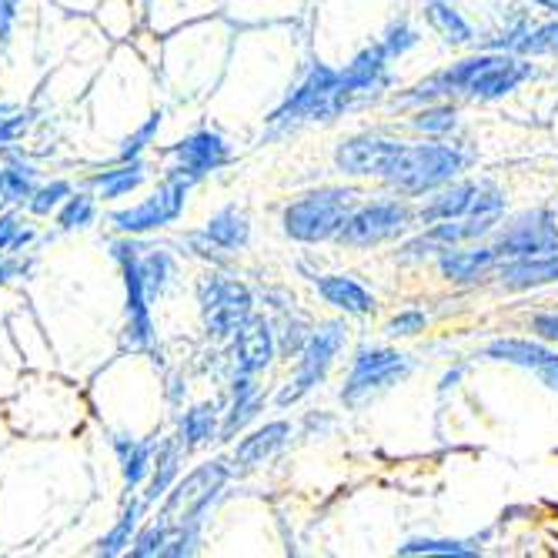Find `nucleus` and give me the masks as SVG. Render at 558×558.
<instances>
[{"label": "nucleus", "mask_w": 558, "mask_h": 558, "mask_svg": "<svg viewBox=\"0 0 558 558\" xmlns=\"http://www.w3.org/2000/svg\"><path fill=\"white\" fill-rule=\"evenodd\" d=\"M0 205H4V168H0Z\"/></svg>", "instance_id": "48"}, {"label": "nucleus", "mask_w": 558, "mask_h": 558, "mask_svg": "<svg viewBox=\"0 0 558 558\" xmlns=\"http://www.w3.org/2000/svg\"><path fill=\"white\" fill-rule=\"evenodd\" d=\"M137 265H141V278H144V288H147L150 301H155L171 284V278L178 275L171 251H165V247H147V255H141Z\"/></svg>", "instance_id": "29"}, {"label": "nucleus", "mask_w": 558, "mask_h": 558, "mask_svg": "<svg viewBox=\"0 0 558 558\" xmlns=\"http://www.w3.org/2000/svg\"><path fill=\"white\" fill-rule=\"evenodd\" d=\"M422 328H425V315H422V312H401V315H395V318L388 322V335H395V338L415 335V331H422Z\"/></svg>", "instance_id": "41"}, {"label": "nucleus", "mask_w": 558, "mask_h": 558, "mask_svg": "<svg viewBox=\"0 0 558 558\" xmlns=\"http://www.w3.org/2000/svg\"><path fill=\"white\" fill-rule=\"evenodd\" d=\"M415 128L418 131H428V134H445L454 128V108L441 105V108H428L415 118Z\"/></svg>", "instance_id": "39"}, {"label": "nucleus", "mask_w": 558, "mask_h": 558, "mask_svg": "<svg viewBox=\"0 0 558 558\" xmlns=\"http://www.w3.org/2000/svg\"><path fill=\"white\" fill-rule=\"evenodd\" d=\"M147 181V161L134 158V161H118V168L97 171L87 178V187L94 191V197L100 201H121L131 191H137Z\"/></svg>", "instance_id": "21"}, {"label": "nucleus", "mask_w": 558, "mask_h": 558, "mask_svg": "<svg viewBox=\"0 0 558 558\" xmlns=\"http://www.w3.org/2000/svg\"><path fill=\"white\" fill-rule=\"evenodd\" d=\"M74 194V184L71 181H50V184H37V191L31 194L27 201V211L34 218H47V215H58V208L64 205V201Z\"/></svg>", "instance_id": "34"}, {"label": "nucleus", "mask_w": 558, "mask_h": 558, "mask_svg": "<svg viewBox=\"0 0 558 558\" xmlns=\"http://www.w3.org/2000/svg\"><path fill=\"white\" fill-rule=\"evenodd\" d=\"M401 555H475L472 548L459 542H438V538H415L409 545H401Z\"/></svg>", "instance_id": "38"}, {"label": "nucleus", "mask_w": 558, "mask_h": 558, "mask_svg": "<svg viewBox=\"0 0 558 558\" xmlns=\"http://www.w3.org/2000/svg\"><path fill=\"white\" fill-rule=\"evenodd\" d=\"M194 181L181 178V174H168L155 191H150L141 205L134 208H121L111 215V225L121 231V234H150V231H161L168 225H174L187 205V194H191Z\"/></svg>", "instance_id": "7"}, {"label": "nucleus", "mask_w": 558, "mask_h": 558, "mask_svg": "<svg viewBox=\"0 0 558 558\" xmlns=\"http://www.w3.org/2000/svg\"><path fill=\"white\" fill-rule=\"evenodd\" d=\"M409 372H412L409 359H404V354H398V351H385V348L362 351L359 362H354V368H351V375H348V381H344L341 398L348 404H359L368 395L398 385Z\"/></svg>", "instance_id": "10"}, {"label": "nucleus", "mask_w": 558, "mask_h": 558, "mask_svg": "<svg viewBox=\"0 0 558 558\" xmlns=\"http://www.w3.org/2000/svg\"><path fill=\"white\" fill-rule=\"evenodd\" d=\"M37 191V168L27 165L24 158H14L8 155V165H4V205H27L31 194Z\"/></svg>", "instance_id": "30"}, {"label": "nucleus", "mask_w": 558, "mask_h": 558, "mask_svg": "<svg viewBox=\"0 0 558 558\" xmlns=\"http://www.w3.org/2000/svg\"><path fill=\"white\" fill-rule=\"evenodd\" d=\"M94 218H97V201H94V194H87V191H74V194L64 201V205L58 208V228H61L64 234L94 225Z\"/></svg>", "instance_id": "32"}, {"label": "nucleus", "mask_w": 558, "mask_h": 558, "mask_svg": "<svg viewBox=\"0 0 558 558\" xmlns=\"http://www.w3.org/2000/svg\"><path fill=\"white\" fill-rule=\"evenodd\" d=\"M505 205L501 191L492 184H451L422 211V221H451V218H498Z\"/></svg>", "instance_id": "12"}, {"label": "nucleus", "mask_w": 558, "mask_h": 558, "mask_svg": "<svg viewBox=\"0 0 558 558\" xmlns=\"http://www.w3.org/2000/svg\"><path fill=\"white\" fill-rule=\"evenodd\" d=\"M462 168H465V155L448 144H418V147L401 144L385 178L404 194H425L448 184Z\"/></svg>", "instance_id": "1"}, {"label": "nucleus", "mask_w": 558, "mask_h": 558, "mask_svg": "<svg viewBox=\"0 0 558 558\" xmlns=\"http://www.w3.org/2000/svg\"><path fill=\"white\" fill-rule=\"evenodd\" d=\"M548 281H558V247L545 251V255H535V258H519L515 265L501 268V284L515 288V291L538 288Z\"/></svg>", "instance_id": "24"}, {"label": "nucleus", "mask_w": 558, "mask_h": 558, "mask_svg": "<svg viewBox=\"0 0 558 558\" xmlns=\"http://www.w3.org/2000/svg\"><path fill=\"white\" fill-rule=\"evenodd\" d=\"M488 354L498 362H512L522 368H532L548 388L558 391V354L535 344V341H522V338H501L495 344H488Z\"/></svg>", "instance_id": "17"}, {"label": "nucleus", "mask_w": 558, "mask_h": 558, "mask_svg": "<svg viewBox=\"0 0 558 558\" xmlns=\"http://www.w3.org/2000/svg\"><path fill=\"white\" fill-rule=\"evenodd\" d=\"M168 538H171V522L158 515V522H150V525H141L128 555L134 558H155V555H165L168 548Z\"/></svg>", "instance_id": "33"}, {"label": "nucleus", "mask_w": 558, "mask_h": 558, "mask_svg": "<svg viewBox=\"0 0 558 558\" xmlns=\"http://www.w3.org/2000/svg\"><path fill=\"white\" fill-rule=\"evenodd\" d=\"M34 124V111L24 105H11V100H0V147L24 141V134Z\"/></svg>", "instance_id": "35"}, {"label": "nucleus", "mask_w": 558, "mask_h": 558, "mask_svg": "<svg viewBox=\"0 0 558 558\" xmlns=\"http://www.w3.org/2000/svg\"><path fill=\"white\" fill-rule=\"evenodd\" d=\"M535 4H542V8H548V11L558 14V0H535Z\"/></svg>", "instance_id": "47"}, {"label": "nucleus", "mask_w": 558, "mask_h": 558, "mask_svg": "<svg viewBox=\"0 0 558 558\" xmlns=\"http://www.w3.org/2000/svg\"><path fill=\"white\" fill-rule=\"evenodd\" d=\"M37 238V231L24 221V228L17 231V238H14V244H11V251H14V255H24V251L31 247V241Z\"/></svg>", "instance_id": "46"}, {"label": "nucleus", "mask_w": 558, "mask_h": 558, "mask_svg": "<svg viewBox=\"0 0 558 558\" xmlns=\"http://www.w3.org/2000/svg\"><path fill=\"white\" fill-rule=\"evenodd\" d=\"M21 228H24V218L17 211H4V215H0V255H4V251H11V244H14V238H17Z\"/></svg>", "instance_id": "42"}, {"label": "nucleus", "mask_w": 558, "mask_h": 558, "mask_svg": "<svg viewBox=\"0 0 558 558\" xmlns=\"http://www.w3.org/2000/svg\"><path fill=\"white\" fill-rule=\"evenodd\" d=\"M231 478V465L225 459H215V462H205L197 465L194 472H187L184 478H178L168 495L161 498V519H171V522H191V519H205L211 501L221 495V488L228 485Z\"/></svg>", "instance_id": "5"}, {"label": "nucleus", "mask_w": 558, "mask_h": 558, "mask_svg": "<svg viewBox=\"0 0 558 558\" xmlns=\"http://www.w3.org/2000/svg\"><path fill=\"white\" fill-rule=\"evenodd\" d=\"M409 225H412L409 205H401V201H378V205L351 211L344 218L338 238L344 244H354V247H372V244H381V241L404 234Z\"/></svg>", "instance_id": "9"}, {"label": "nucleus", "mask_w": 558, "mask_h": 558, "mask_svg": "<svg viewBox=\"0 0 558 558\" xmlns=\"http://www.w3.org/2000/svg\"><path fill=\"white\" fill-rule=\"evenodd\" d=\"M155 448L158 438H131V435H114V451L121 462V475H124V488L134 492L147 482L150 465H155Z\"/></svg>", "instance_id": "20"}, {"label": "nucleus", "mask_w": 558, "mask_h": 558, "mask_svg": "<svg viewBox=\"0 0 558 558\" xmlns=\"http://www.w3.org/2000/svg\"><path fill=\"white\" fill-rule=\"evenodd\" d=\"M385 50H388V58H395V54H404V50H409L412 44H418V34L409 27V24H395L388 34H385Z\"/></svg>", "instance_id": "40"}, {"label": "nucleus", "mask_w": 558, "mask_h": 558, "mask_svg": "<svg viewBox=\"0 0 558 558\" xmlns=\"http://www.w3.org/2000/svg\"><path fill=\"white\" fill-rule=\"evenodd\" d=\"M354 211V191L344 187H322L312 191L284 208V231L294 241L318 244L328 238H338L344 218Z\"/></svg>", "instance_id": "3"}, {"label": "nucleus", "mask_w": 558, "mask_h": 558, "mask_svg": "<svg viewBox=\"0 0 558 558\" xmlns=\"http://www.w3.org/2000/svg\"><path fill=\"white\" fill-rule=\"evenodd\" d=\"M258 375H234V388H231V409L221 422V438H234L251 418L262 409V388L255 381Z\"/></svg>", "instance_id": "22"}, {"label": "nucleus", "mask_w": 558, "mask_h": 558, "mask_svg": "<svg viewBox=\"0 0 558 558\" xmlns=\"http://www.w3.org/2000/svg\"><path fill=\"white\" fill-rule=\"evenodd\" d=\"M498 262L495 247H478V251H454L445 247L441 251V275L451 281H472L478 278L485 268H492Z\"/></svg>", "instance_id": "27"}, {"label": "nucleus", "mask_w": 558, "mask_h": 558, "mask_svg": "<svg viewBox=\"0 0 558 558\" xmlns=\"http://www.w3.org/2000/svg\"><path fill=\"white\" fill-rule=\"evenodd\" d=\"M221 412H218V404L205 401V404H194L191 412H184L181 418V428H178V438L187 451H197V448H205L208 441H215L221 435Z\"/></svg>", "instance_id": "26"}, {"label": "nucleus", "mask_w": 558, "mask_h": 558, "mask_svg": "<svg viewBox=\"0 0 558 558\" xmlns=\"http://www.w3.org/2000/svg\"><path fill=\"white\" fill-rule=\"evenodd\" d=\"M532 331H538L542 338L558 341V315H535L532 318Z\"/></svg>", "instance_id": "45"}, {"label": "nucleus", "mask_w": 558, "mask_h": 558, "mask_svg": "<svg viewBox=\"0 0 558 558\" xmlns=\"http://www.w3.org/2000/svg\"><path fill=\"white\" fill-rule=\"evenodd\" d=\"M512 50H519V54H558V21L535 31H522L512 40Z\"/></svg>", "instance_id": "36"}, {"label": "nucleus", "mask_w": 558, "mask_h": 558, "mask_svg": "<svg viewBox=\"0 0 558 558\" xmlns=\"http://www.w3.org/2000/svg\"><path fill=\"white\" fill-rule=\"evenodd\" d=\"M161 124H165V114L155 111V114H150L131 137H124V144H121V150H118V161H134V158H141L144 150H147V144L155 141V134L161 131Z\"/></svg>", "instance_id": "37"}, {"label": "nucleus", "mask_w": 558, "mask_h": 558, "mask_svg": "<svg viewBox=\"0 0 558 558\" xmlns=\"http://www.w3.org/2000/svg\"><path fill=\"white\" fill-rule=\"evenodd\" d=\"M187 454V448L181 445L178 435H168V438H158V448H155V465H150V475L144 482V501L147 505H158L168 488L178 482V472H181V459Z\"/></svg>", "instance_id": "18"}, {"label": "nucleus", "mask_w": 558, "mask_h": 558, "mask_svg": "<svg viewBox=\"0 0 558 558\" xmlns=\"http://www.w3.org/2000/svg\"><path fill=\"white\" fill-rule=\"evenodd\" d=\"M17 8L21 0H0V47L11 40V31L17 24Z\"/></svg>", "instance_id": "43"}, {"label": "nucleus", "mask_w": 558, "mask_h": 558, "mask_svg": "<svg viewBox=\"0 0 558 558\" xmlns=\"http://www.w3.org/2000/svg\"><path fill=\"white\" fill-rule=\"evenodd\" d=\"M558 247V225H555V215L538 208V211H529L522 215L509 231L501 234V241L495 244V255L498 258H535V255H545V251H555Z\"/></svg>", "instance_id": "13"}, {"label": "nucleus", "mask_w": 558, "mask_h": 558, "mask_svg": "<svg viewBox=\"0 0 558 558\" xmlns=\"http://www.w3.org/2000/svg\"><path fill=\"white\" fill-rule=\"evenodd\" d=\"M398 141H385V137H351L338 147V168L348 174H378L385 178L391 158L398 155Z\"/></svg>", "instance_id": "16"}, {"label": "nucleus", "mask_w": 558, "mask_h": 558, "mask_svg": "<svg viewBox=\"0 0 558 558\" xmlns=\"http://www.w3.org/2000/svg\"><path fill=\"white\" fill-rule=\"evenodd\" d=\"M529 74H532V64H525V61L505 58V54H488V58H478V68H475L465 94L485 97V100L505 97L509 90H515Z\"/></svg>", "instance_id": "14"}, {"label": "nucleus", "mask_w": 558, "mask_h": 558, "mask_svg": "<svg viewBox=\"0 0 558 558\" xmlns=\"http://www.w3.org/2000/svg\"><path fill=\"white\" fill-rule=\"evenodd\" d=\"M168 158H171L168 174H181L197 184L201 178L221 171L231 161V144L215 131H194L168 147Z\"/></svg>", "instance_id": "11"}, {"label": "nucleus", "mask_w": 558, "mask_h": 558, "mask_svg": "<svg viewBox=\"0 0 558 558\" xmlns=\"http://www.w3.org/2000/svg\"><path fill=\"white\" fill-rule=\"evenodd\" d=\"M197 301H201V318H205V328L211 338H234L238 328H244L251 318V291L234 281L225 278L218 271L205 275L197 284Z\"/></svg>", "instance_id": "6"}, {"label": "nucleus", "mask_w": 558, "mask_h": 558, "mask_svg": "<svg viewBox=\"0 0 558 558\" xmlns=\"http://www.w3.org/2000/svg\"><path fill=\"white\" fill-rule=\"evenodd\" d=\"M351 105V97L344 90L341 71H331L325 64H312V71L304 74V81L284 97V105L271 114V124L291 128L298 121H325L341 114Z\"/></svg>", "instance_id": "2"}, {"label": "nucleus", "mask_w": 558, "mask_h": 558, "mask_svg": "<svg viewBox=\"0 0 558 558\" xmlns=\"http://www.w3.org/2000/svg\"><path fill=\"white\" fill-rule=\"evenodd\" d=\"M17 275H24L21 255H14V251H4V255H0V284L11 281V278H17Z\"/></svg>", "instance_id": "44"}, {"label": "nucleus", "mask_w": 558, "mask_h": 558, "mask_svg": "<svg viewBox=\"0 0 558 558\" xmlns=\"http://www.w3.org/2000/svg\"><path fill=\"white\" fill-rule=\"evenodd\" d=\"M231 359L238 375H262L275 359V331L265 318H251L234 331Z\"/></svg>", "instance_id": "15"}, {"label": "nucleus", "mask_w": 558, "mask_h": 558, "mask_svg": "<svg viewBox=\"0 0 558 558\" xmlns=\"http://www.w3.org/2000/svg\"><path fill=\"white\" fill-rule=\"evenodd\" d=\"M291 438V425L288 422H271L258 432H251L247 438L238 441L234 448V469L238 472H251V469H258L265 465V459H271V454Z\"/></svg>", "instance_id": "19"}, {"label": "nucleus", "mask_w": 558, "mask_h": 558, "mask_svg": "<svg viewBox=\"0 0 558 558\" xmlns=\"http://www.w3.org/2000/svg\"><path fill=\"white\" fill-rule=\"evenodd\" d=\"M344 344V325H325L322 331H315L301 348V359L294 365V378L288 381V388L278 395V404H294L298 398L308 395L331 368L335 354Z\"/></svg>", "instance_id": "8"}, {"label": "nucleus", "mask_w": 558, "mask_h": 558, "mask_svg": "<svg viewBox=\"0 0 558 558\" xmlns=\"http://www.w3.org/2000/svg\"><path fill=\"white\" fill-rule=\"evenodd\" d=\"M141 244L134 234H124L118 241H111V258L118 262L121 268V278H124V308H128V322H124V344L131 351H144L155 344V322H150V298H147V288H144V278H141Z\"/></svg>", "instance_id": "4"}, {"label": "nucleus", "mask_w": 558, "mask_h": 558, "mask_svg": "<svg viewBox=\"0 0 558 558\" xmlns=\"http://www.w3.org/2000/svg\"><path fill=\"white\" fill-rule=\"evenodd\" d=\"M428 14V24L448 40V44H469L472 40V27L465 24V17L454 11L451 4H445V0H432V4L425 8Z\"/></svg>", "instance_id": "31"}, {"label": "nucleus", "mask_w": 558, "mask_h": 558, "mask_svg": "<svg viewBox=\"0 0 558 558\" xmlns=\"http://www.w3.org/2000/svg\"><path fill=\"white\" fill-rule=\"evenodd\" d=\"M147 509H150V505L144 501V495H141V498L131 495V498L124 501V509H121L118 522L111 525V532H105V538H100V542L94 545V555H108V558L124 555V551L131 548V542H134V535H137L141 519H144Z\"/></svg>", "instance_id": "23"}, {"label": "nucleus", "mask_w": 558, "mask_h": 558, "mask_svg": "<svg viewBox=\"0 0 558 558\" xmlns=\"http://www.w3.org/2000/svg\"><path fill=\"white\" fill-rule=\"evenodd\" d=\"M318 291L325 294L328 304H335V308H341L344 315H368L375 308V298L359 284L351 281L344 275H328V278H315Z\"/></svg>", "instance_id": "25"}, {"label": "nucleus", "mask_w": 558, "mask_h": 558, "mask_svg": "<svg viewBox=\"0 0 558 558\" xmlns=\"http://www.w3.org/2000/svg\"><path fill=\"white\" fill-rule=\"evenodd\" d=\"M205 234H208L218 247H225V251H238V247H244V244H247V238H251V225H247L244 211H238V208L231 205V208H221V211L208 221Z\"/></svg>", "instance_id": "28"}]
</instances>
